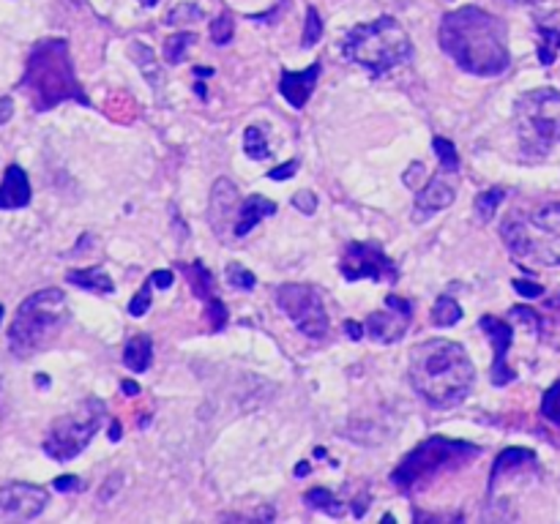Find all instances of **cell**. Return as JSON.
I'll return each instance as SVG.
<instances>
[{"label": "cell", "instance_id": "cell-9", "mask_svg": "<svg viewBox=\"0 0 560 524\" xmlns=\"http://www.w3.org/2000/svg\"><path fill=\"white\" fill-rule=\"evenodd\" d=\"M541 233L544 235H536L533 225L525 222V218H516V216L506 218L500 227V235L516 259L531 262V266L555 268V266H560V235L552 230H541Z\"/></svg>", "mask_w": 560, "mask_h": 524}, {"label": "cell", "instance_id": "cell-3", "mask_svg": "<svg viewBox=\"0 0 560 524\" xmlns=\"http://www.w3.org/2000/svg\"><path fill=\"white\" fill-rule=\"evenodd\" d=\"M20 91L30 99L36 112H50L63 102H77L88 107L91 99L77 82L69 44L63 38H47L38 41L30 50L25 74L20 79Z\"/></svg>", "mask_w": 560, "mask_h": 524}, {"label": "cell", "instance_id": "cell-25", "mask_svg": "<svg viewBox=\"0 0 560 524\" xmlns=\"http://www.w3.org/2000/svg\"><path fill=\"white\" fill-rule=\"evenodd\" d=\"M307 503L312 505V508H317V511H323V513H328V516H344V513H348V503H342V500H336L328 489H309L307 492Z\"/></svg>", "mask_w": 560, "mask_h": 524}, {"label": "cell", "instance_id": "cell-18", "mask_svg": "<svg viewBox=\"0 0 560 524\" xmlns=\"http://www.w3.org/2000/svg\"><path fill=\"white\" fill-rule=\"evenodd\" d=\"M274 213H276V202H271V200H266V197H260V194L246 197V200L241 202V208H238V222H235V227H233V235H235V238H246L257 225L263 222V218H268V216H274Z\"/></svg>", "mask_w": 560, "mask_h": 524}, {"label": "cell", "instance_id": "cell-30", "mask_svg": "<svg viewBox=\"0 0 560 524\" xmlns=\"http://www.w3.org/2000/svg\"><path fill=\"white\" fill-rule=\"evenodd\" d=\"M197 20H205V12L194 4H178L176 9H169L164 22L167 25H189V22H197Z\"/></svg>", "mask_w": 560, "mask_h": 524}, {"label": "cell", "instance_id": "cell-48", "mask_svg": "<svg viewBox=\"0 0 560 524\" xmlns=\"http://www.w3.org/2000/svg\"><path fill=\"white\" fill-rule=\"evenodd\" d=\"M344 336H350L353 341H358V339L364 336V331H361V325H358V323L348 320V323H344Z\"/></svg>", "mask_w": 560, "mask_h": 524}, {"label": "cell", "instance_id": "cell-32", "mask_svg": "<svg viewBox=\"0 0 560 524\" xmlns=\"http://www.w3.org/2000/svg\"><path fill=\"white\" fill-rule=\"evenodd\" d=\"M432 148H435V153H438V159H441V169H446V172H457V169H459L457 148H454L449 140L435 137V140H432Z\"/></svg>", "mask_w": 560, "mask_h": 524}, {"label": "cell", "instance_id": "cell-14", "mask_svg": "<svg viewBox=\"0 0 560 524\" xmlns=\"http://www.w3.org/2000/svg\"><path fill=\"white\" fill-rule=\"evenodd\" d=\"M479 325H482V331L487 333V339L492 341V385L503 388V385L514 382V377H516V374L511 372V366L506 364V358H508V347H511V339H514V328L506 325L503 320L492 317V315H484V317L479 320Z\"/></svg>", "mask_w": 560, "mask_h": 524}, {"label": "cell", "instance_id": "cell-10", "mask_svg": "<svg viewBox=\"0 0 560 524\" xmlns=\"http://www.w3.org/2000/svg\"><path fill=\"white\" fill-rule=\"evenodd\" d=\"M276 303L304 336L323 339L328 333L325 303H323V295L315 287H309V284H282L276 290Z\"/></svg>", "mask_w": 560, "mask_h": 524}, {"label": "cell", "instance_id": "cell-38", "mask_svg": "<svg viewBox=\"0 0 560 524\" xmlns=\"http://www.w3.org/2000/svg\"><path fill=\"white\" fill-rule=\"evenodd\" d=\"M151 279L143 284V290L132 298V303H128V315H132V317H143L148 309H151Z\"/></svg>", "mask_w": 560, "mask_h": 524}, {"label": "cell", "instance_id": "cell-7", "mask_svg": "<svg viewBox=\"0 0 560 524\" xmlns=\"http://www.w3.org/2000/svg\"><path fill=\"white\" fill-rule=\"evenodd\" d=\"M514 126L520 143L531 153H547L560 143V91L536 87L514 102Z\"/></svg>", "mask_w": 560, "mask_h": 524}, {"label": "cell", "instance_id": "cell-34", "mask_svg": "<svg viewBox=\"0 0 560 524\" xmlns=\"http://www.w3.org/2000/svg\"><path fill=\"white\" fill-rule=\"evenodd\" d=\"M531 222L536 225V227H541V230H552V233H557L560 230V202H552V205H547V208H541Z\"/></svg>", "mask_w": 560, "mask_h": 524}, {"label": "cell", "instance_id": "cell-39", "mask_svg": "<svg viewBox=\"0 0 560 524\" xmlns=\"http://www.w3.org/2000/svg\"><path fill=\"white\" fill-rule=\"evenodd\" d=\"M205 303H208V323H210V328H213V331H222L225 323H227V309H225V303H222L219 298H210V300H205Z\"/></svg>", "mask_w": 560, "mask_h": 524}, {"label": "cell", "instance_id": "cell-12", "mask_svg": "<svg viewBox=\"0 0 560 524\" xmlns=\"http://www.w3.org/2000/svg\"><path fill=\"white\" fill-rule=\"evenodd\" d=\"M50 503V492L36 484L14 480L9 487H0V524L6 521H30Z\"/></svg>", "mask_w": 560, "mask_h": 524}, {"label": "cell", "instance_id": "cell-13", "mask_svg": "<svg viewBox=\"0 0 560 524\" xmlns=\"http://www.w3.org/2000/svg\"><path fill=\"white\" fill-rule=\"evenodd\" d=\"M410 323H413V303L399 295H389L385 298V309L372 312L366 317L364 328H366L369 339H375L380 344H394L408 333Z\"/></svg>", "mask_w": 560, "mask_h": 524}, {"label": "cell", "instance_id": "cell-15", "mask_svg": "<svg viewBox=\"0 0 560 524\" xmlns=\"http://www.w3.org/2000/svg\"><path fill=\"white\" fill-rule=\"evenodd\" d=\"M451 175L454 172L441 169V175H435L432 181H426L424 189H418V197H416V205H413L418 222H424L429 213H438V210H443L454 202L457 192H454V184H451Z\"/></svg>", "mask_w": 560, "mask_h": 524}, {"label": "cell", "instance_id": "cell-27", "mask_svg": "<svg viewBox=\"0 0 560 524\" xmlns=\"http://www.w3.org/2000/svg\"><path fill=\"white\" fill-rule=\"evenodd\" d=\"M462 320V306L449 298V295H441L438 303H435V309H432V323L441 325V328H449V325H457Z\"/></svg>", "mask_w": 560, "mask_h": 524}, {"label": "cell", "instance_id": "cell-17", "mask_svg": "<svg viewBox=\"0 0 560 524\" xmlns=\"http://www.w3.org/2000/svg\"><path fill=\"white\" fill-rule=\"evenodd\" d=\"M30 181L20 164H12L4 175V184H0V210H20L30 205Z\"/></svg>", "mask_w": 560, "mask_h": 524}, {"label": "cell", "instance_id": "cell-1", "mask_svg": "<svg viewBox=\"0 0 560 524\" xmlns=\"http://www.w3.org/2000/svg\"><path fill=\"white\" fill-rule=\"evenodd\" d=\"M438 41L443 53L467 74L498 77L511 63L506 25L479 6L449 12L441 22Z\"/></svg>", "mask_w": 560, "mask_h": 524}, {"label": "cell", "instance_id": "cell-40", "mask_svg": "<svg viewBox=\"0 0 560 524\" xmlns=\"http://www.w3.org/2000/svg\"><path fill=\"white\" fill-rule=\"evenodd\" d=\"M292 205L301 210V213H307V216H312L315 210H317V197L312 194V192H298L295 197H292Z\"/></svg>", "mask_w": 560, "mask_h": 524}, {"label": "cell", "instance_id": "cell-28", "mask_svg": "<svg viewBox=\"0 0 560 524\" xmlns=\"http://www.w3.org/2000/svg\"><path fill=\"white\" fill-rule=\"evenodd\" d=\"M541 44H539V61L541 66H552L560 55V30L555 28H539Z\"/></svg>", "mask_w": 560, "mask_h": 524}, {"label": "cell", "instance_id": "cell-2", "mask_svg": "<svg viewBox=\"0 0 560 524\" xmlns=\"http://www.w3.org/2000/svg\"><path fill=\"white\" fill-rule=\"evenodd\" d=\"M473 380H476V369L462 344L451 339H429L413 349L410 382L429 407L449 410L462 405Z\"/></svg>", "mask_w": 560, "mask_h": 524}, {"label": "cell", "instance_id": "cell-16", "mask_svg": "<svg viewBox=\"0 0 560 524\" xmlns=\"http://www.w3.org/2000/svg\"><path fill=\"white\" fill-rule=\"evenodd\" d=\"M317 77H320V63H312L307 71H282V79H279V94L284 96V102L292 107V110H304L315 85H317Z\"/></svg>", "mask_w": 560, "mask_h": 524}, {"label": "cell", "instance_id": "cell-46", "mask_svg": "<svg viewBox=\"0 0 560 524\" xmlns=\"http://www.w3.org/2000/svg\"><path fill=\"white\" fill-rule=\"evenodd\" d=\"M151 282H153V287L167 290V287H172V271H156V274H151Z\"/></svg>", "mask_w": 560, "mask_h": 524}, {"label": "cell", "instance_id": "cell-29", "mask_svg": "<svg viewBox=\"0 0 560 524\" xmlns=\"http://www.w3.org/2000/svg\"><path fill=\"white\" fill-rule=\"evenodd\" d=\"M503 197H506L503 189H490V192H484V194L476 197V216H479L482 225L492 222L498 208H500V202H503Z\"/></svg>", "mask_w": 560, "mask_h": 524}, {"label": "cell", "instance_id": "cell-50", "mask_svg": "<svg viewBox=\"0 0 560 524\" xmlns=\"http://www.w3.org/2000/svg\"><path fill=\"white\" fill-rule=\"evenodd\" d=\"M508 6H533V4H541V0H503Z\"/></svg>", "mask_w": 560, "mask_h": 524}, {"label": "cell", "instance_id": "cell-31", "mask_svg": "<svg viewBox=\"0 0 560 524\" xmlns=\"http://www.w3.org/2000/svg\"><path fill=\"white\" fill-rule=\"evenodd\" d=\"M541 415H544L549 423L560 426V380L544 393V399H541Z\"/></svg>", "mask_w": 560, "mask_h": 524}, {"label": "cell", "instance_id": "cell-37", "mask_svg": "<svg viewBox=\"0 0 560 524\" xmlns=\"http://www.w3.org/2000/svg\"><path fill=\"white\" fill-rule=\"evenodd\" d=\"M320 36H323L320 14H317V9L309 6V12H307V28H304V38H301V44H304V47H315V44L320 41Z\"/></svg>", "mask_w": 560, "mask_h": 524}, {"label": "cell", "instance_id": "cell-51", "mask_svg": "<svg viewBox=\"0 0 560 524\" xmlns=\"http://www.w3.org/2000/svg\"><path fill=\"white\" fill-rule=\"evenodd\" d=\"M110 440H112V443L120 440V423H118V421H112V426H110Z\"/></svg>", "mask_w": 560, "mask_h": 524}, {"label": "cell", "instance_id": "cell-47", "mask_svg": "<svg viewBox=\"0 0 560 524\" xmlns=\"http://www.w3.org/2000/svg\"><path fill=\"white\" fill-rule=\"evenodd\" d=\"M12 115H14V102L9 96H4L0 99V123H9Z\"/></svg>", "mask_w": 560, "mask_h": 524}, {"label": "cell", "instance_id": "cell-21", "mask_svg": "<svg viewBox=\"0 0 560 524\" xmlns=\"http://www.w3.org/2000/svg\"><path fill=\"white\" fill-rule=\"evenodd\" d=\"M66 282L79 287V290H88V292H99V295H110L115 292V284L112 279L104 274L102 266H94V268H85V271H69L66 274Z\"/></svg>", "mask_w": 560, "mask_h": 524}, {"label": "cell", "instance_id": "cell-42", "mask_svg": "<svg viewBox=\"0 0 560 524\" xmlns=\"http://www.w3.org/2000/svg\"><path fill=\"white\" fill-rule=\"evenodd\" d=\"M511 284H514V290H516V292H520L523 298H541V295H544V287H541V284H536V282H525V279H514Z\"/></svg>", "mask_w": 560, "mask_h": 524}, {"label": "cell", "instance_id": "cell-24", "mask_svg": "<svg viewBox=\"0 0 560 524\" xmlns=\"http://www.w3.org/2000/svg\"><path fill=\"white\" fill-rule=\"evenodd\" d=\"M243 151L249 159L260 161V159H268L271 156V148H268V135L263 126H249L243 131Z\"/></svg>", "mask_w": 560, "mask_h": 524}, {"label": "cell", "instance_id": "cell-36", "mask_svg": "<svg viewBox=\"0 0 560 524\" xmlns=\"http://www.w3.org/2000/svg\"><path fill=\"white\" fill-rule=\"evenodd\" d=\"M225 276H227V284H230V287L251 290V287L257 284L254 274H251V271H246L243 266H238V262H230V266H227V271H225Z\"/></svg>", "mask_w": 560, "mask_h": 524}, {"label": "cell", "instance_id": "cell-54", "mask_svg": "<svg viewBox=\"0 0 560 524\" xmlns=\"http://www.w3.org/2000/svg\"><path fill=\"white\" fill-rule=\"evenodd\" d=\"M140 4H143L145 9H153V6L159 4V0H140Z\"/></svg>", "mask_w": 560, "mask_h": 524}, {"label": "cell", "instance_id": "cell-55", "mask_svg": "<svg viewBox=\"0 0 560 524\" xmlns=\"http://www.w3.org/2000/svg\"><path fill=\"white\" fill-rule=\"evenodd\" d=\"M4 315H6V312H4V303H0V323H4Z\"/></svg>", "mask_w": 560, "mask_h": 524}, {"label": "cell", "instance_id": "cell-45", "mask_svg": "<svg viewBox=\"0 0 560 524\" xmlns=\"http://www.w3.org/2000/svg\"><path fill=\"white\" fill-rule=\"evenodd\" d=\"M58 492H79L82 489V484H79V478L77 475H61V478H55V484H53Z\"/></svg>", "mask_w": 560, "mask_h": 524}, {"label": "cell", "instance_id": "cell-4", "mask_svg": "<svg viewBox=\"0 0 560 524\" xmlns=\"http://www.w3.org/2000/svg\"><path fill=\"white\" fill-rule=\"evenodd\" d=\"M342 50L350 63L380 77L385 71H391L394 66L410 61L413 41H410L408 30L394 17H380L375 22L356 25L348 36H344Z\"/></svg>", "mask_w": 560, "mask_h": 524}, {"label": "cell", "instance_id": "cell-26", "mask_svg": "<svg viewBox=\"0 0 560 524\" xmlns=\"http://www.w3.org/2000/svg\"><path fill=\"white\" fill-rule=\"evenodd\" d=\"M192 44H197V33H176L172 38H167L164 41V61L169 66H178Z\"/></svg>", "mask_w": 560, "mask_h": 524}, {"label": "cell", "instance_id": "cell-41", "mask_svg": "<svg viewBox=\"0 0 560 524\" xmlns=\"http://www.w3.org/2000/svg\"><path fill=\"white\" fill-rule=\"evenodd\" d=\"M123 487V472H115L110 480H107V484L99 489V503H110L115 495H118V489Z\"/></svg>", "mask_w": 560, "mask_h": 524}, {"label": "cell", "instance_id": "cell-33", "mask_svg": "<svg viewBox=\"0 0 560 524\" xmlns=\"http://www.w3.org/2000/svg\"><path fill=\"white\" fill-rule=\"evenodd\" d=\"M132 58L137 61V66L143 69V74H145V79H156V58H153V53L145 47L143 41H135L132 44Z\"/></svg>", "mask_w": 560, "mask_h": 524}, {"label": "cell", "instance_id": "cell-49", "mask_svg": "<svg viewBox=\"0 0 560 524\" xmlns=\"http://www.w3.org/2000/svg\"><path fill=\"white\" fill-rule=\"evenodd\" d=\"M120 390L126 393V397H137V393H140V385H137L135 380H123V382H120Z\"/></svg>", "mask_w": 560, "mask_h": 524}, {"label": "cell", "instance_id": "cell-52", "mask_svg": "<svg viewBox=\"0 0 560 524\" xmlns=\"http://www.w3.org/2000/svg\"><path fill=\"white\" fill-rule=\"evenodd\" d=\"M309 470H312V467H309V462H301V464H295V475H298V478L309 475Z\"/></svg>", "mask_w": 560, "mask_h": 524}, {"label": "cell", "instance_id": "cell-20", "mask_svg": "<svg viewBox=\"0 0 560 524\" xmlns=\"http://www.w3.org/2000/svg\"><path fill=\"white\" fill-rule=\"evenodd\" d=\"M533 464H536V454H533V451H528V448H506V451L498 456L495 467H492L490 489L498 487V480H500L506 472H511V470H523V467H533Z\"/></svg>", "mask_w": 560, "mask_h": 524}, {"label": "cell", "instance_id": "cell-11", "mask_svg": "<svg viewBox=\"0 0 560 524\" xmlns=\"http://www.w3.org/2000/svg\"><path fill=\"white\" fill-rule=\"evenodd\" d=\"M339 271L348 282H358V279H369V282H383V284H394L399 279V271L394 266L391 257H385V251L380 249V243L369 241H353L344 249V257L339 262Z\"/></svg>", "mask_w": 560, "mask_h": 524}, {"label": "cell", "instance_id": "cell-6", "mask_svg": "<svg viewBox=\"0 0 560 524\" xmlns=\"http://www.w3.org/2000/svg\"><path fill=\"white\" fill-rule=\"evenodd\" d=\"M482 448L462 443V440H449V437H429L416 451H410L402 464L391 472L394 487L405 495L421 492L426 484L454 467L467 464L470 459H476Z\"/></svg>", "mask_w": 560, "mask_h": 524}, {"label": "cell", "instance_id": "cell-35", "mask_svg": "<svg viewBox=\"0 0 560 524\" xmlns=\"http://www.w3.org/2000/svg\"><path fill=\"white\" fill-rule=\"evenodd\" d=\"M233 33H235V22L230 14H222L217 22H210V38H213V44H219V47L233 41Z\"/></svg>", "mask_w": 560, "mask_h": 524}, {"label": "cell", "instance_id": "cell-53", "mask_svg": "<svg viewBox=\"0 0 560 524\" xmlns=\"http://www.w3.org/2000/svg\"><path fill=\"white\" fill-rule=\"evenodd\" d=\"M547 306H549V309H552V312H557V315H560V295H557V298H552V300H549Z\"/></svg>", "mask_w": 560, "mask_h": 524}, {"label": "cell", "instance_id": "cell-44", "mask_svg": "<svg viewBox=\"0 0 560 524\" xmlns=\"http://www.w3.org/2000/svg\"><path fill=\"white\" fill-rule=\"evenodd\" d=\"M295 172H298V161H287V164H282V167H274V169L268 172V178H271V181H290Z\"/></svg>", "mask_w": 560, "mask_h": 524}, {"label": "cell", "instance_id": "cell-8", "mask_svg": "<svg viewBox=\"0 0 560 524\" xmlns=\"http://www.w3.org/2000/svg\"><path fill=\"white\" fill-rule=\"evenodd\" d=\"M107 415V407L102 399H85L82 405H77L71 413L61 415L47 437H45V454L55 462H71L77 459L85 448L91 446L94 434L102 429Z\"/></svg>", "mask_w": 560, "mask_h": 524}, {"label": "cell", "instance_id": "cell-19", "mask_svg": "<svg viewBox=\"0 0 560 524\" xmlns=\"http://www.w3.org/2000/svg\"><path fill=\"white\" fill-rule=\"evenodd\" d=\"M235 208H241V202H238V189H235L230 181H219L217 186H213L210 225L217 227V230H222V222H225V218H227Z\"/></svg>", "mask_w": 560, "mask_h": 524}, {"label": "cell", "instance_id": "cell-22", "mask_svg": "<svg viewBox=\"0 0 560 524\" xmlns=\"http://www.w3.org/2000/svg\"><path fill=\"white\" fill-rule=\"evenodd\" d=\"M153 361V344L148 336H135L128 339L126 349H123V364L128 366V372H137L143 374Z\"/></svg>", "mask_w": 560, "mask_h": 524}, {"label": "cell", "instance_id": "cell-23", "mask_svg": "<svg viewBox=\"0 0 560 524\" xmlns=\"http://www.w3.org/2000/svg\"><path fill=\"white\" fill-rule=\"evenodd\" d=\"M181 271L189 276L194 298H200V300H210L213 298V276H210V271L202 266V262H194V266H181Z\"/></svg>", "mask_w": 560, "mask_h": 524}, {"label": "cell", "instance_id": "cell-43", "mask_svg": "<svg viewBox=\"0 0 560 524\" xmlns=\"http://www.w3.org/2000/svg\"><path fill=\"white\" fill-rule=\"evenodd\" d=\"M424 164L421 161H416L413 167H408V172H405V186L408 189H418L421 186V181H424Z\"/></svg>", "mask_w": 560, "mask_h": 524}, {"label": "cell", "instance_id": "cell-5", "mask_svg": "<svg viewBox=\"0 0 560 524\" xmlns=\"http://www.w3.org/2000/svg\"><path fill=\"white\" fill-rule=\"evenodd\" d=\"M69 320L66 309V295L58 287L38 290L28 295L12 320L9 328V347L17 358H30L41 353L63 328Z\"/></svg>", "mask_w": 560, "mask_h": 524}]
</instances>
